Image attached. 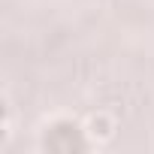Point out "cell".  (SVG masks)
I'll return each mask as SVG.
<instances>
[{"mask_svg": "<svg viewBox=\"0 0 154 154\" xmlns=\"http://www.w3.org/2000/svg\"><path fill=\"white\" fill-rule=\"evenodd\" d=\"M91 136H97V139H109V136H112V124H109L106 118H94V121H91Z\"/></svg>", "mask_w": 154, "mask_h": 154, "instance_id": "6da1fadb", "label": "cell"}]
</instances>
